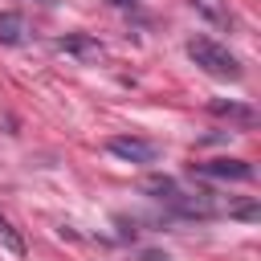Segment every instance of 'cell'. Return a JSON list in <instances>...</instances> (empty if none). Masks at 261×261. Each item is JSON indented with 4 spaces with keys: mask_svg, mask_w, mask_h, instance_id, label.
<instances>
[{
    "mask_svg": "<svg viewBox=\"0 0 261 261\" xmlns=\"http://www.w3.org/2000/svg\"><path fill=\"white\" fill-rule=\"evenodd\" d=\"M188 57L204 69V73H212V77H220V82H241V61H237V53H228L220 41H212V37H192L188 41Z\"/></svg>",
    "mask_w": 261,
    "mask_h": 261,
    "instance_id": "cell-1",
    "label": "cell"
},
{
    "mask_svg": "<svg viewBox=\"0 0 261 261\" xmlns=\"http://www.w3.org/2000/svg\"><path fill=\"white\" fill-rule=\"evenodd\" d=\"M106 151H110L114 159H122V163H155V159H159V143L135 139V135H114V139H106Z\"/></svg>",
    "mask_w": 261,
    "mask_h": 261,
    "instance_id": "cell-2",
    "label": "cell"
},
{
    "mask_svg": "<svg viewBox=\"0 0 261 261\" xmlns=\"http://www.w3.org/2000/svg\"><path fill=\"white\" fill-rule=\"evenodd\" d=\"M196 175H204V179H237V184H245V179H253L257 171H253V163H245V159H208V163H196Z\"/></svg>",
    "mask_w": 261,
    "mask_h": 261,
    "instance_id": "cell-3",
    "label": "cell"
},
{
    "mask_svg": "<svg viewBox=\"0 0 261 261\" xmlns=\"http://www.w3.org/2000/svg\"><path fill=\"white\" fill-rule=\"evenodd\" d=\"M208 110L216 114V118H224V122H232V126H241V130H249V126H257V110L253 106H245V102H224V98H212L208 102Z\"/></svg>",
    "mask_w": 261,
    "mask_h": 261,
    "instance_id": "cell-4",
    "label": "cell"
},
{
    "mask_svg": "<svg viewBox=\"0 0 261 261\" xmlns=\"http://www.w3.org/2000/svg\"><path fill=\"white\" fill-rule=\"evenodd\" d=\"M143 192L155 196V200H163V204H171L184 188H179V179H171V175H147V179H143Z\"/></svg>",
    "mask_w": 261,
    "mask_h": 261,
    "instance_id": "cell-5",
    "label": "cell"
},
{
    "mask_svg": "<svg viewBox=\"0 0 261 261\" xmlns=\"http://www.w3.org/2000/svg\"><path fill=\"white\" fill-rule=\"evenodd\" d=\"M204 20H212V24H232V12H228V4L224 0H188Z\"/></svg>",
    "mask_w": 261,
    "mask_h": 261,
    "instance_id": "cell-6",
    "label": "cell"
},
{
    "mask_svg": "<svg viewBox=\"0 0 261 261\" xmlns=\"http://www.w3.org/2000/svg\"><path fill=\"white\" fill-rule=\"evenodd\" d=\"M24 37V16L20 12H0V45H16Z\"/></svg>",
    "mask_w": 261,
    "mask_h": 261,
    "instance_id": "cell-7",
    "label": "cell"
},
{
    "mask_svg": "<svg viewBox=\"0 0 261 261\" xmlns=\"http://www.w3.org/2000/svg\"><path fill=\"white\" fill-rule=\"evenodd\" d=\"M57 49H61V53H77V57H98V53H102V45L90 41V37H61Z\"/></svg>",
    "mask_w": 261,
    "mask_h": 261,
    "instance_id": "cell-8",
    "label": "cell"
},
{
    "mask_svg": "<svg viewBox=\"0 0 261 261\" xmlns=\"http://www.w3.org/2000/svg\"><path fill=\"white\" fill-rule=\"evenodd\" d=\"M0 245H4L12 257H24V237L12 228V220H8L4 212H0Z\"/></svg>",
    "mask_w": 261,
    "mask_h": 261,
    "instance_id": "cell-9",
    "label": "cell"
},
{
    "mask_svg": "<svg viewBox=\"0 0 261 261\" xmlns=\"http://www.w3.org/2000/svg\"><path fill=\"white\" fill-rule=\"evenodd\" d=\"M228 216H237V220H249V224H253L261 212H257V204H241V208H228Z\"/></svg>",
    "mask_w": 261,
    "mask_h": 261,
    "instance_id": "cell-10",
    "label": "cell"
},
{
    "mask_svg": "<svg viewBox=\"0 0 261 261\" xmlns=\"http://www.w3.org/2000/svg\"><path fill=\"white\" fill-rule=\"evenodd\" d=\"M139 261H171V257H167V253H159V249H143V253H139Z\"/></svg>",
    "mask_w": 261,
    "mask_h": 261,
    "instance_id": "cell-11",
    "label": "cell"
},
{
    "mask_svg": "<svg viewBox=\"0 0 261 261\" xmlns=\"http://www.w3.org/2000/svg\"><path fill=\"white\" fill-rule=\"evenodd\" d=\"M110 4H122V8H126V4H135V0H110Z\"/></svg>",
    "mask_w": 261,
    "mask_h": 261,
    "instance_id": "cell-12",
    "label": "cell"
}]
</instances>
